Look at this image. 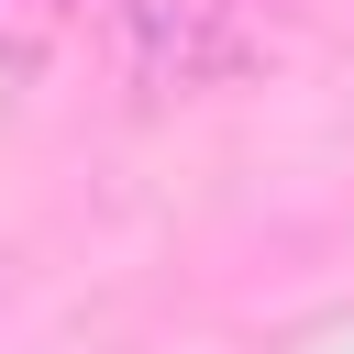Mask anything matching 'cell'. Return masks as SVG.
I'll list each match as a JSON object with an SVG mask.
<instances>
[{
  "label": "cell",
  "mask_w": 354,
  "mask_h": 354,
  "mask_svg": "<svg viewBox=\"0 0 354 354\" xmlns=\"http://www.w3.org/2000/svg\"><path fill=\"white\" fill-rule=\"evenodd\" d=\"M254 44H243V22H232V0H133V33H122V66H133V88H210V77H232Z\"/></svg>",
  "instance_id": "cell-1"
}]
</instances>
